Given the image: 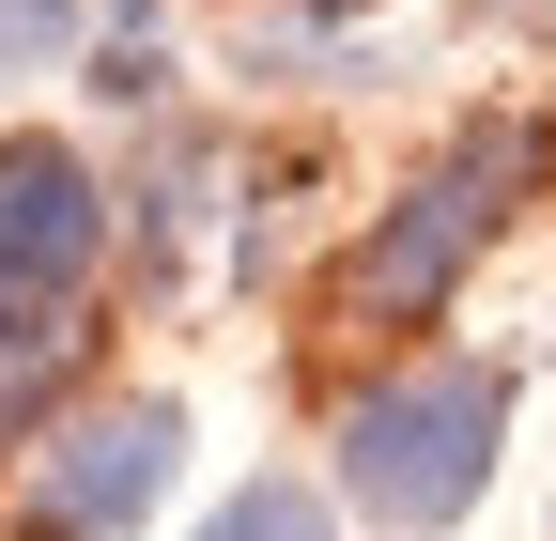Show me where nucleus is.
I'll list each match as a JSON object with an SVG mask.
<instances>
[{"mask_svg":"<svg viewBox=\"0 0 556 541\" xmlns=\"http://www.w3.org/2000/svg\"><path fill=\"white\" fill-rule=\"evenodd\" d=\"M495 449H510V372L495 356H417V372L340 402V495L402 541H433L495 495Z\"/></svg>","mask_w":556,"mask_h":541,"instance_id":"f257e3e1","label":"nucleus"},{"mask_svg":"<svg viewBox=\"0 0 556 541\" xmlns=\"http://www.w3.org/2000/svg\"><path fill=\"white\" fill-rule=\"evenodd\" d=\"M526 171H541V124H464V140H448V155L371 217V248L340 263V294H356L371 325L448 310V294H464V263L510 232V186H526Z\"/></svg>","mask_w":556,"mask_h":541,"instance_id":"f03ea898","label":"nucleus"},{"mask_svg":"<svg viewBox=\"0 0 556 541\" xmlns=\"http://www.w3.org/2000/svg\"><path fill=\"white\" fill-rule=\"evenodd\" d=\"M186 480V402H93V418L31 433V526L47 541H124Z\"/></svg>","mask_w":556,"mask_h":541,"instance_id":"7ed1b4c3","label":"nucleus"},{"mask_svg":"<svg viewBox=\"0 0 556 541\" xmlns=\"http://www.w3.org/2000/svg\"><path fill=\"white\" fill-rule=\"evenodd\" d=\"M109 248V186L62 140H0V310H62Z\"/></svg>","mask_w":556,"mask_h":541,"instance_id":"20e7f679","label":"nucleus"},{"mask_svg":"<svg viewBox=\"0 0 556 541\" xmlns=\"http://www.w3.org/2000/svg\"><path fill=\"white\" fill-rule=\"evenodd\" d=\"M201 541H340V511H325L309 480H248V495L201 526Z\"/></svg>","mask_w":556,"mask_h":541,"instance_id":"39448f33","label":"nucleus"},{"mask_svg":"<svg viewBox=\"0 0 556 541\" xmlns=\"http://www.w3.org/2000/svg\"><path fill=\"white\" fill-rule=\"evenodd\" d=\"M62 47H78V0H0V78H31Z\"/></svg>","mask_w":556,"mask_h":541,"instance_id":"423d86ee","label":"nucleus"}]
</instances>
